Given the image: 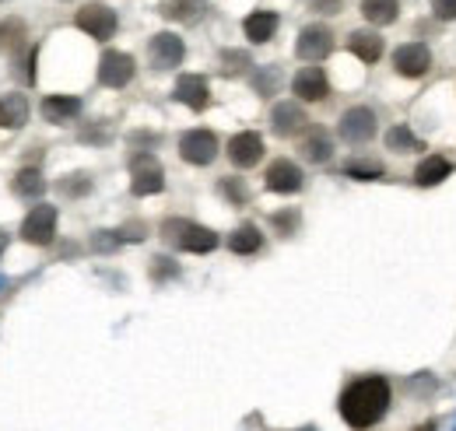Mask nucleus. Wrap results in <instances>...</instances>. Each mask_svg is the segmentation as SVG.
Listing matches in <instances>:
<instances>
[{
    "label": "nucleus",
    "mask_w": 456,
    "mask_h": 431,
    "mask_svg": "<svg viewBox=\"0 0 456 431\" xmlns=\"http://www.w3.org/2000/svg\"><path fill=\"white\" fill-rule=\"evenodd\" d=\"M390 382L383 376H365L347 382V389L341 393V418L354 431H365L372 425H379L390 411Z\"/></svg>",
    "instance_id": "nucleus-1"
},
{
    "label": "nucleus",
    "mask_w": 456,
    "mask_h": 431,
    "mask_svg": "<svg viewBox=\"0 0 456 431\" xmlns=\"http://www.w3.org/2000/svg\"><path fill=\"white\" fill-rule=\"evenodd\" d=\"M162 239L183 249V253H211L218 246V235L204 224H193V221H183V217H169L162 224Z\"/></svg>",
    "instance_id": "nucleus-2"
},
{
    "label": "nucleus",
    "mask_w": 456,
    "mask_h": 431,
    "mask_svg": "<svg viewBox=\"0 0 456 431\" xmlns=\"http://www.w3.org/2000/svg\"><path fill=\"white\" fill-rule=\"evenodd\" d=\"M162 186H166V172H162V165L155 162V155L141 151V155L130 159V190H134V197L162 193Z\"/></svg>",
    "instance_id": "nucleus-3"
},
{
    "label": "nucleus",
    "mask_w": 456,
    "mask_h": 431,
    "mask_svg": "<svg viewBox=\"0 0 456 431\" xmlns=\"http://www.w3.org/2000/svg\"><path fill=\"white\" fill-rule=\"evenodd\" d=\"M21 239L28 246H50L57 239V207H50V204L32 207L28 217L21 221Z\"/></svg>",
    "instance_id": "nucleus-4"
},
{
    "label": "nucleus",
    "mask_w": 456,
    "mask_h": 431,
    "mask_svg": "<svg viewBox=\"0 0 456 431\" xmlns=\"http://www.w3.org/2000/svg\"><path fill=\"white\" fill-rule=\"evenodd\" d=\"M77 28L81 32H88L92 39H99V43H106V39H113L116 36V11L113 7H106V4H85L81 11H77Z\"/></svg>",
    "instance_id": "nucleus-5"
},
{
    "label": "nucleus",
    "mask_w": 456,
    "mask_h": 431,
    "mask_svg": "<svg viewBox=\"0 0 456 431\" xmlns=\"http://www.w3.org/2000/svg\"><path fill=\"white\" fill-rule=\"evenodd\" d=\"M179 155L190 165H211L218 159V137L211 130H186L179 137Z\"/></svg>",
    "instance_id": "nucleus-6"
},
{
    "label": "nucleus",
    "mask_w": 456,
    "mask_h": 431,
    "mask_svg": "<svg viewBox=\"0 0 456 431\" xmlns=\"http://www.w3.org/2000/svg\"><path fill=\"white\" fill-rule=\"evenodd\" d=\"M134 70H137L134 56L119 53V50H106L102 60H99V81L106 88H126L134 81Z\"/></svg>",
    "instance_id": "nucleus-7"
},
{
    "label": "nucleus",
    "mask_w": 456,
    "mask_h": 431,
    "mask_svg": "<svg viewBox=\"0 0 456 431\" xmlns=\"http://www.w3.org/2000/svg\"><path fill=\"white\" fill-rule=\"evenodd\" d=\"M341 137L347 144H369L372 137H376V112L365 106H354L347 109L341 116Z\"/></svg>",
    "instance_id": "nucleus-8"
},
{
    "label": "nucleus",
    "mask_w": 456,
    "mask_h": 431,
    "mask_svg": "<svg viewBox=\"0 0 456 431\" xmlns=\"http://www.w3.org/2000/svg\"><path fill=\"white\" fill-rule=\"evenodd\" d=\"M330 50H334V32H330L327 25H309V28H302V32H298V43H295L298 60L316 63V60L330 56Z\"/></svg>",
    "instance_id": "nucleus-9"
},
{
    "label": "nucleus",
    "mask_w": 456,
    "mask_h": 431,
    "mask_svg": "<svg viewBox=\"0 0 456 431\" xmlns=\"http://www.w3.org/2000/svg\"><path fill=\"white\" fill-rule=\"evenodd\" d=\"M183 56H186V46H183L179 36H172V32L151 36V43H148V60H151L155 70H172V67H179Z\"/></svg>",
    "instance_id": "nucleus-10"
},
{
    "label": "nucleus",
    "mask_w": 456,
    "mask_h": 431,
    "mask_svg": "<svg viewBox=\"0 0 456 431\" xmlns=\"http://www.w3.org/2000/svg\"><path fill=\"white\" fill-rule=\"evenodd\" d=\"M228 159L235 168H253V165L264 159V137L253 134V130H242L228 141Z\"/></svg>",
    "instance_id": "nucleus-11"
},
{
    "label": "nucleus",
    "mask_w": 456,
    "mask_h": 431,
    "mask_svg": "<svg viewBox=\"0 0 456 431\" xmlns=\"http://www.w3.org/2000/svg\"><path fill=\"white\" fill-rule=\"evenodd\" d=\"M175 102H183V106H190L193 112H200V109L211 106V85H208V77H200V74H183L179 81H175Z\"/></svg>",
    "instance_id": "nucleus-12"
},
{
    "label": "nucleus",
    "mask_w": 456,
    "mask_h": 431,
    "mask_svg": "<svg viewBox=\"0 0 456 431\" xmlns=\"http://www.w3.org/2000/svg\"><path fill=\"white\" fill-rule=\"evenodd\" d=\"M394 67H397L400 77H425L432 67V53L425 43H407L394 53Z\"/></svg>",
    "instance_id": "nucleus-13"
},
{
    "label": "nucleus",
    "mask_w": 456,
    "mask_h": 431,
    "mask_svg": "<svg viewBox=\"0 0 456 431\" xmlns=\"http://www.w3.org/2000/svg\"><path fill=\"white\" fill-rule=\"evenodd\" d=\"M291 88H295V95H298L302 102H323V99L330 95V85H327V74H323L320 67H302V70L295 74V81H291Z\"/></svg>",
    "instance_id": "nucleus-14"
},
{
    "label": "nucleus",
    "mask_w": 456,
    "mask_h": 431,
    "mask_svg": "<svg viewBox=\"0 0 456 431\" xmlns=\"http://www.w3.org/2000/svg\"><path fill=\"white\" fill-rule=\"evenodd\" d=\"M305 126H309V116H305V109L298 106V102H281V106H274V112H271V130L278 137H295Z\"/></svg>",
    "instance_id": "nucleus-15"
},
{
    "label": "nucleus",
    "mask_w": 456,
    "mask_h": 431,
    "mask_svg": "<svg viewBox=\"0 0 456 431\" xmlns=\"http://www.w3.org/2000/svg\"><path fill=\"white\" fill-rule=\"evenodd\" d=\"M302 183H305L302 168L295 162H288V159H278L267 168V190H274V193H298Z\"/></svg>",
    "instance_id": "nucleus-16"
},
{
    "label": "nucleus",
    "mask_w": 456,
    "mask_h": 431,
    "mask_svg": "<svg viewBox=\"0 0 456 431\" xmlns=\"http://www.w3.org/2000/svg\"><path fill=\"white\" fill-rule=\"evenodd\" d=\"M28 123V99L11 92L0 95V130H21Z\"/></svg>",
    "instance_id": "nucleus-17"
},
{
    "label": "nucleus",
    "mask_w": 456,
    "mask_h": 431,
    "mask_svg": "<svg viewBox=\"0 0 456 431\" xmlns=\"http://www.w3.org/2000/svg\"><path fill=\"white\" fill-rule=\"evenodd\" d=\"M302 159L305 162H330V155H334V144H330V134L323 130V126H309V134L302 137Z\"/></svg>",
    "instance_id": "nucleus-18"
},
{
    "label": "nucleus",
    "mask_w": 456,
    "mask_h": 431,
    "mask_svg": "<svg viewBox=\"0 0 456 431\" xmlns=\"http://www.w3.org/2000/svg\"><path fill=\"white\" fill-rule=\"evenodd\" d=\"M208 11V0H166L162 4V14L169 21H179V25H197Z\"/></svg>",
    "instance_id": "nucleus-19"
},
{
    "label": "nucleus",
    "mask_w": 456,
    "mask_h": 431,
    "mask_svg": "<svg viewBox=\"0 0 456 431\" xmlns=\"http://www.w3.org/2000/svg\"><path fill=\"white\" fill-rule=\"evenodd\" d=\"M242 28H246V39L249 43H271L274 32H278V14L274 11H253Z\"/></svg>",
    "instance_id": "nucleus-20"
},
{
    "label": "nucleus",
    "mask_w": 456,
    "mask_h": 431,
    "mask_svg": "<svg viewBox=\"0 0 456 431\" xmlns=\"http://www.w3.org/2000/svg\"><path fill=\"white\" fill-rule=\"evenodd\" d=\"M450 172H453V162H450V159L428 155L425 162L414 168V183H418V186H439L443 179H450Z\"/></svg>",
    "instance_id": "nucleus-21"
},
{
    "label": "nucleus",
    "mask_w": 456,
    "mask_h": 431,
    "mask_svg": "<svg viewBox=\"0 0 456 431\" xmlns=\"http://www.w3.org/2000/svg\"><path fill=\"white\" fill-rule=\"evenodd\" d=\"M77 112H81V99H74V95H46L43 99V116L50 123H67Z\"/></svg>",
    "instance_id": "nucleus-22"
},
{
    "label": "nucleus",
    "mask_w": 456,
    "mask_h": 431,
    "mask_svg": "<svg viewBox=\"0 0 456 431\" xmlns=\"http://www.w3.org/2000/svg\"><path fill=\"white\" fill-rule=\"evenodd\" d=\"M11 186H14V193H18L21 200H39V197L46 193V179H43L39 168H21V172L11 179Z\"/></svg>",
    "instance_id": "nucleus-23"
},
{
    "label": "nucleus",
    "mask_w": 456,
    "mask_h": 431,
    "mask_svg": "<svg viewBox=\"0 0 456 431\" xmlns=\"http://www.w3.org/2000/svg\"><path fill=\"white\" fill-rule=\"evenodd\" d=\"M347 50L358 56L362 63H376V60L383 56V39H379L376 32H351Z\"/></svg>",
    "instance_id": "nucleus-24"
},
{
    "label": "nucleus",
    "mask_w": 456,
    "mask_h": 431,
    "mask_svg": "<svg viewBox=\"0 0 456 431\" xmlns=\"http://www.w3.org/2000/svg\"><path fill=\"white\" fill-rule=\"evenodd\" d=\"M260 246H264V235H260L256 224H239V228L232 232V239H228V249L239 253V256H249V253H256Z\"/></svg>",
    "instance_id": "nucleus-25"
},
{
    "label": "nucleus",
    "mask_w": 456,
    "mask_h": 431,
    "mask_svg": "<svg viewBox=\"0 0 456 431\" xmlns=\"http://www.w3.org/2000/svg\"><path fill=\"white\" fill-rule=\"evenodd\" d=\"M21 46H25V21L4 18L0 21V53H18Z\"/></svg>",
    "instance_id": "nucleus-26"
},
{
    "label": "nucleus",
    "mask_w": 456,
    "mask_h": 431,
    "mask_svg": "<svg viewBox=\"0 0 456 431\" xmlns=\"http://www.w3.org/2000/svg\"><path fill=\"white\" fill-rule=\"evenodd\" d=\"M397 0H362V14L372 25H394L397 21Z\"/></svg>",
    "instance_id": "nucleus-27"
},
{
    "label": "nucleus",
    "mask_w": 456,
    "mask_h": 431,
    "mask_svg": "<svg viewBox=\"0 0 456 431\" xmlns=\"http://www.w3.org/2000/svg\"><path fill=\"white\" fill-rule=\"evenodd\" d=\"M387 148L407 155V151H421L425 144L414 137V130H407V126H390V130H387Z\"/></svg>",
    "instance_id": "nucleus-28"
},
{
    "label": "nucleus",
    "mask_w": 456,
    "mask_h": 431,
    "mask_svg": "<svg viewBox=\"0 0 456 431\" xmlns=\"http://www.w3.org/2000/svg\"><path fill=\"white\" fill-rule=\"evenodd\" d=\"M344 172H347L351 179L369 183V179H379V175H383V165H379V162H358V159H354V162L344 165Z\"/></svg>",
    "instance_id": "nucleus-29"
},
{
    "label": "nucleus",
    "mask_w": 456,
    "mask_h": 431,
    "mask_svg": "<svg viewBox=\"0 0 456 431\" xmlns=\"http://www.w3.org/2000/svg\"><path fill=\"white\" fill-rule=\"evenodd\" d=\"M88 190H92V179L88 175H67L60 183V193H67V197H85Z\"/></svg>",
    "instance_id": "nucleus-30"
},
{
    "label": "nucleus",
    "mask_w": 456,
    "mask_h": 431,
    "mask_svg": "<svg viewBox=\"0 0 456 431\" xmlns=\"http://www.w3.org/2000/svg\"><path fill=\"white\" fill-rule=\"evenodd\" d=\"M222 193H225L232 204H246L249 200V190L242 179H222Z\"/></svg>",
    "instance_id": "nucleus-31"
},
{
    "label": "nucleus",
    "mask_w": 456,
    "mask_h": 431,
    "mask_svg": "<svg viewBox=\"0 0 456 431\" xmlns=\"http://www.w3.org/2000/svg\"><path fill=\"white\" fill-rule=\"evenodd\" d=\"M278 81H281L278 67H267L264 74H256V77H253V85H256V92H260V95H271V92L278 88Z\"/></svg>",
    "instance_id": "nucleus-32"
},
{
    "label": "nucleus",
    "mask_w": 456,
    "mask_h": 431,
    "mask_svg": "<svg viewBox=\"0 0 456 431\" xmlns=\"http://www.w3.org/2000/svg\"><path fill=\"white\" fill-rule=\"evenodd\" d=\"M222 63H225V74H242V70L249 67V56L235 53V50H225V53H222Z\"/></svg>",
    "instance_id": "nucleus-33"
},
{
    "label": "nucleus",
    "mask_w": 456,
    "mask_h": 431,
    "mask_svg": "<svg viewBox=\"0 0 456 431\" xmlns=\"http://www.w3.org/2000/svg\"><path fill=\"white\" fill-rule=\"evenodd\" d=\"M271 221H274V228H278L281 235H291L295 224H298V215H295V211H285V215H274Z\"/></svg>",
    "instance_id": "nucleus-34"
},
{
    "label": "nucleus",
    "mask_w": 456,
    "mask_h": 431,
    "mask_svg": "<svg viewBox=\"0 0 456 431\" xmlns=\"http://www.w3.org/2000/svg\"><path fill=\"white\" fill-rule=\"evenodd\" d=\"M432 11H436V18L453 21V18H456V0H432Z\"/></svg>",
    "instance_id": "nucleus-35"
},
{
    "label": "nucleus",
    "mask_w": 456,
    "mask_h": 431,
    "mask_svg": "<svg viewBox=\"0 0 456 431\" xmlns=\"http://www.w3.org/2000/svg\"><path fill=\"white\" fill-rule=\"evenodd\" d=\"M309 7L320 11V14H338L341 11V0H309Z\"/></svg>",
    "instance_id": "nucleus-36"
},
{
    "label": "nucleus",
    "mask_w": 456,
    "mask_h": 431,
    "mask_svg": "<svg viewBox=\"0 0 456 431\" xmlns=\"http://www.w3.org/2000/svg\"><path fill=\"white\" fill-rule=\"evenodd\" d=\"M172 260H162V256H159V260H155V277H169V273H175V267H169Z\"/></svg>",
    "instance_id": "nucleus-37"
},
{
    "label": "nucleus",
    "mask_w": 456,
    "mask_h": 431,
    "mask_svg": "<svg viewBox=\"0 0 456 431\" xmlns=\"http://www.w3.org/2000/svg\"><path fill=\"white\" fill-rule=\"evenodd\" d=\"M414 431H436V421H425V425H418Z\"/></svg>",
    "instance_id": "nucleus-38"
},
{
    "label": "nucleus",
    "mask_w": 456,
    "mask_h": 431,
    "mask_svg": "<svg viewBox=\"0 0 456 431\" xmlns=\"http://www.w3.org/2000/svg\"><path fill=\"white\" fill-rule=\"evenodd\" d=\"M4 246H7V235H4V232H0V253H4Z\"/></svg>",
    "instance_id": "nucleus-39"
},
{
    "label": "nucleus",
    "mask_w": 456,
    "mask_h": 431,
    "mask_svg": "<svg viewBox=\"0 0 456 431\" xmlns=\"http://www.w3.org/2000/svg\"><path fill=\"white\" fill-rule=\"evenodd\" d=\"M302 431H313V428H302Z\"/></svg>",
    "instance_id": "nucleus-40"
},
{
    "label": "nucleus",
    "mask_w": 456,
    "mask_h": 431,
    "mask_svg": "<svg viewBox=\"0 0 456 431\" xmlns=\"http://www.w3.org/2000/svg\"><path fill=\"white\" fill-rule=\"evenodd\" d=\"M0 4H4V0H0Z\"/></svg>",
    "instance_id": "nucleus-41"
}]
</instances>
